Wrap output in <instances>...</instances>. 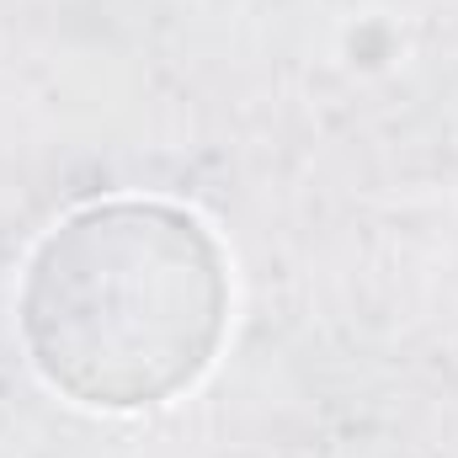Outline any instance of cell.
<instances>
[{
    "instance_id": "6da1fadb",
    "label": "cell",
    "mask_w": 458,
    "mask_h": 458,
    "mask_svg": "<svg viewBox=\"0 0 458 458\" xmlns=\"http://www.w3.org/2000/svg\"><path fill=\"white\" fill-rule=\"evenodd\" d=\"M219 267L203 229L165 208L64 225L27 283V336L54 384L139 405L192 378L219 331Z\"/></svg>"
}]
</instances>
